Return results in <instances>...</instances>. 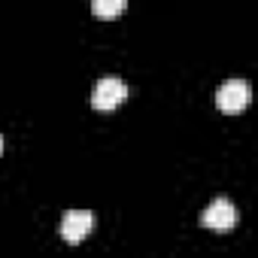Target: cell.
Segmentation results:
<instances>
[{
    "label": "cell",
    "mask_w": 258,
    "mask_h": 258,
    "mask_svg": "<svg viewBox=\"0 0 258 258\" xmlns=\"http://www.w3.org/2000/svg\"><path fill=\"white\" fill-rule=\"evenodd\" d=\"M249 97H252L249 82H243V79H228V82L216 91V106H219L222 112L234 115V112H243V109L249 106Z\"/></svg>",
    "instance_id": "obj_2"
},
{
    "label": "cell",
    "mask_w": 258,
    "mask_h": 258,
    "mask_svg": "<svg viewBox=\"0 0 258 258\" xmlns=\"http://www.w3.org/2000/svg\"><path fill=\"white\" fill-rule=\"evenodd\" d=\"M91 228H94V216L91 213H85V210H70L64 219H61V228H58V234H61V240L64 243H82L88 234H91Z\"/></svg>",
    "instance_id": "obj_4"
},
{
    "label": "cell",
    "mask_w": 258,
    "mask_h": 258,
    "mask_svg": "<svg viewBox=\"0 0 258 258\" xmlns=\"http://www.w3.org/2000/svg\"><path fill=\"white\" fill-rule=\"evenodd\" d=\"M237 222H240V213H237V207H234L228 198H216V201L201 213V225L210 228V231H231Z\"/></svg>",
    "instance_id": "obj_3"
},
{
    "label": "cell",
    "mask_w": 258,
    "mask_h": 258,
    "mask_svg": "<svg viewBox=\"0 0 258 258\" xmlns=\"http://www.w3.org/2000/svg\"><path fill=\"white\" fill-rule=\"evenodd\" d=\"M124 100H127V85L121 79H115V76H103L91 91V106L100 109V112H112Z\"/></svg>",
    "instance_id": "obj_1"
},
{
    "label": "cell",
    "mask_w": 258,
    "mask_h": 258,
    "mask_svg": "<svg viewBox=\"0 0 258 258\" xmlns=\"http://www.w3.org/2000/svg\"><path fill=\"white\" fill-rule=\"evenodd\" d=\"M124 7H127V0H91V13H94V19H100V22L118 19V16L124 13Z\"/></svg>",
    "instance_id": "obj_5"
},
{
    "label": "cell",
    "mask_w": 258,
    "mask_h": 258,
    "mask_svg": "<svg viewBox=\"0 0 258 258\" xmlns=\"http://www.w3.org/2000/svg\"><path fill=\"white\" fill-rule=\"evenodd\" d=\"M0 155H4V137H0Z\"/></svg>",
    "instance_id": "obj_6"
}]
</instances>
